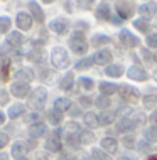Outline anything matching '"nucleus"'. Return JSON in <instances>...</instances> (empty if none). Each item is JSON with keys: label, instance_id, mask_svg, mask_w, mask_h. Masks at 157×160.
<instances>
[{"label": "nucleus", "instance_id": "obj_40", "mask_svg": "<svg viewBox=\"0 0 157 160\" xmlns=\"http://www.w3.org/2000/svg\"><path fill=\"white\" fill-rule=\"evenodd\" d=\"M8 71H10V61L5 59V61H3V66H2V78L5 81H8Z\"/></svg>", "mask_w": 157, "mask_h": 160}, {"label": "nucleus", "instance_id": "obj_57", "mask_svg": "<svg viewBox=\"0 0 157 160\" xmlns=\"http://www.w3.org/2000/svg\"><path fill=\"white\" fill-rule=\"evenodd\" d=\"M5 51H7V47H5V46H0V54H3Z\"/></svg>", "mask_w": 157, "mask_h": 160}, {"label": "nucleus", "instance_id": "obj_12", "mask_svg": "<svg viewBox=\"0 0 157 160\" xmlns=\"http://www.w3.org/2000/svg\"><path fill=\"white\" fill-rule=\"evenodd\" d=\"M133 3L130 2H117V12H118V15L122 19H128L130 15L133 14Z\"/></svg>", "mask_w": 157, "mask_h": 160}, {"label": "nucleus", "instance_id": "obj_38", "mask_svg": "<svg viewBox=\"0 0 157 160\" xmlns=\"http://www.w3.org/2000/svg\"><path fill=\"white\" fill-rule=\"evenodd\" d=\"M110 103H112V101H110L107 96H98L97 101H95V105H97L100 110H103V108H108V106H110Z\"/></svg>", "mask_w": 157, "mask_h": 160}, {"label": "nucleus", "instance_id": "obj_53", "mask_svg": "<svg viewBox=\"0 0 157 160\" xmlns=\"http://www.w3.org/2000/svg\"><path fill=\"white\" fill-rule=\"evenodd\" d=\"M142 56H144V58H147V61H152V56H150L149 51H142Z\"/></svg>", "mask_w": 157, "mask_h": 160}, {"label": "nucleus", "instance_id": "obj_17", "mask_svg": "<svg viewBox=\"0 0 157 160\" xmlns=\"http://www.w3.org/2000/svg\"><path fill=\"white\" fill-rule=\"evenodd\" d=\"M139 12L144 15V17H152L157 12V3L155 2H147V3H142L139 7Z\"/></svg>", "mask_w": 157, "mask_h": 160}, {"label": "nucleus", "instance_id": "obj_43", "mask_svg": "<svg viewBox=\"0 0 157 160\" xmlns=\"http://www.w3.org/2000/svg\"><path fill=\"white\" fill-rule=\"evenodd\" d=\"M132 120L135 122V125H137V127H140V125H144V123H145V116H144L142 113H135Z\"/></svg>", "mask_w": 157, "mask_h": 160}, {"label": "nucleus", "instance_id": "obj_14", "mask_svg": "<svg viewBox=\"0 0 157 160\" xmlns=\"http://www.w3.org/2000/svg\"><path fill=\"white\" fill-rule=\"evenodd\" d=\"M15 78H17V81H22V83H29V81H32V79H34V71H32L30 68H20V69H17Z\"/></svg>", "mask_w": 157, "mask_h": 160}, {"label": "nucleus", "instance_id": "obj_22", "mask_svg": "<svg viewBox=\"0 0 157 160\" xmlns=\"http://www.w3.org/2000/svg\"><path fill=\"white\" fill-rule=\"evenodd\" d=\"M122 72H123V68L120 64H110V66H107V69H105V74L110 76V78H120Z\"/></svg>", "mask_w": 157, "mask_h": 160}, {"label": "nucleus", "instance_id": "obj_2", "mask_svg": "<svg viewBox=\"0 0 157 160\" xmlns=\"http://www.w3.org/2000/svg\"><path fill=\"white\" fill-rule=\"evenodd\" d=\"M51 62L54 64V68L63 69L69 64V56L63 47H54L52 52H51Z\"/></svg>", "mask_w": 157, "mask_h": 160}, {"label": "nucleus", "instance_id": "obj_23", "mask_svg": "<svg viewBox=\"0 0 157 160\" xmlns=\"http://www.w3.org/2000/svg\"><path fill=\"white\" fill-rule=\"evenodd\" d=\"M22 41H24V37H22V34H20V32H10V34H8V37H7V44L12 46V47L20 46V44H22Z\"/></svg>", "mask_w": 157, "mask_h": 160}, {"label": "nucleus", "instance_id": "obj_10", "mask_svg": "<svg viewBox=\"0 0 157 160\" xmlns=\"http://www.w3.org/2000/svg\"><path fill=\"white\" fill-rule=\"evenodd\" d=\"M49 29L52 32H56V34H66L68 32V29H69V24H68V20H64V19H56V20H52V22L49 24Z\"/></svg>", "mask_w": 157, "mask_h": 160}, {"label": "nucleus", "instance_id": "obj_51", "mask_svg": "<svg viewBox=\"0 0 157 160\" xmlns=\"http://www.w3.org/2000/svg\"><path fill=\"white\" fill-rule=\"evenodd\" d=\"M112 22L117 25V24H122V22H123V19H122L120 15H115V17H113V19H112Z\"/></svg>", "mask_w": 157, "mask_h": 160}, {"label": "nucleus", "instance_id": "obj_13", "mask_svg": "<svg viewBox=\"0 0 157 160\" xmlns=\"http://www.w3.org/2000/svg\"><path fill=\"white\" fill-rule=\"evenodd\" d=\"M17 25H19V29H22V31H29V29L32 27V17L29 14H25V12H19V14H17Z\"/></svg>", "mask_w": 157, "mask_h": 160}, {"label": "nucleus", "instance_id": "obj_56", "mask_svg": "<svg viewBox=\"0 0 157 160\" xmlns=\"http://www.w3.org/2000/svg\"><path fill=\"white\" fill-rule=\"evenodd\" d=\"M0 160H8V155H5V153H0Z\"/></svg>", "mask_w": 157, "mask_h": 160}, {"label": "nucleus", "instance_id": "obj_60", "mask_svg": "<svg viewBox=\"0 0 157 160\" xmlns=\"http://www.w3.org/2000/svg\"><path fill=\"white\" fill-rule=\"evenodd\" d=\"M17 160H27V158H24V157H22V158H17Z\"/></svg>", "mask_w": 157, "mask_h": 160}, {"label": "nucleus", "instance_id": "obj_47", "mask_svg": "<svg viewBox=\"0 0 157 160\" xmlns=\"http://www.w3.org/2000/svg\"><path fill=\"white\" fill-rule=\"evenodd\" d=\"M7 143H8V137L5 133H0V148H3Z\"/></svg>", "mask_w": 157, "mask_h": 160}, {"label": "nucleus", "instance_id": "obj_50", "mask_svg": "<svg viewBox=\"0 0 157 160\" xmlns=\"http://www.w3.org/2000/svg\"><path fill=\"white\" fill-rule=\"evenodd\" d=\"M139 148H140L142 152H147V150H150V145L147 143V142H140V145H139Z\"/></svg>", "mask_w": 157, "mask_h": 160}, {"label": "nucleus", "instance_id": "obj_35", "mask_svg": "<svg viewBox=\"0 0 157 160\" xmlns=\"http://www.w3.org/2000/svg\"><path fill=\"white\" fill-rule=\"evenodd\" d=\"M95 160H112V157L108 153H105L102 148H93V152H91Z\"/></svg>", "mask_w": 157, "mask_h": 160}, {"label": "nucleus", "instance_id": "obj_5", "mask_svg": "<svg viewBox=\"0 0 157 160\" xmlns=\"http://www.w3.org/2000/svg\"><path fill=\"white\" fill-rule=\"evenodd\" d=\"M61 145H63V142H61V130H56V132H52L49 135V138H47L46 148L49 150V152H59Z\"/></svg>", "mask_w": 157, "mask_h": 160}, {"label": "nucleus", "instance_id": "obj_3", "mask_svg": "<svg viewBox=\"0 0 157 160\" xmlns=\"http://www.w3.org/2000/svg\"><path fill=\"white\" fill-rule=\"evenodd\" d=\"M46 99H47L46 88H36V91H32V94H30V105L41 110L46 105Z\"/></svg>", "mask_w": 157, "mask_h": 160}, {"label": "nucleus", "instance_id": "obj_41", "mask_svg": "<svg viewBox=\"0 0 157 160\" xmlns=\"http://www.w3.org/2000/svg\"><path fill=\"white\" fill-rule=\"evenodd\" d=\"M80 84L85 89H91V88H93V81H91L90 78H80Z\"/></svg>", "mask_w": 157, "mask_h": 160}, {"label": "nucleus", "instance_id": "obj_15", "mask_svg": "<svg viewBox=\"0 0 157 160\" xmlns=\"http://www.w3.org/2000/svg\"><path fill=\"white\" fill-rule=\"evenodd\" d=\"M102 148L108 153H115L117 148H118V143H117V138H112V137H107L102 140Z\"/></svg>", "mask_w": 157, "mask_h": 160}, {"label": "nucleus", "instance_id": "obj_27", "mask_svg": "<svg viewBox=\"0 0 157 160\" xmlns=\"http://www.w3.org/2000/svg\"><path fill=\"white\" fill-rule=\"evenodd\" d=\"M97 17L102 20L110 19V5L108 3H100V7L97 8Z\"/></svg>", "mask_w": 157, "mask_h": 160}, {"label": "nucleus", "instance_id": "obj_1", "mask_svg": "<svg viewBox=\"0 0 157 160\" xmlns=\"http://www.w3.org/2000/svg\"><path fill=\"white\" fill-rule=\"evenodd\" d=\"M69 46H71V51L76 54H85L88 51V41H86L85 34L78 31L69 37Z\"/></svg>", "mask_w": 157, "mask_h": 160}, {"label": "nucleus", "instance_id": "obj_28", "mask_svg": "<svg viewBox=\"0 0 157 160\" xmlns=\"http://www.w3.org/2000/svg\"><path fill=\"white\" fill-rule=\"evenodd\" d=\"M71 108V103H69V99L68 98H58L54 101V110H58V111H66V110H69Z\"/></svg>", "mask_w": 157, "mask_h": 160}, {"label": "nucleus", "instance_id": "obj_11", "mask_svg": "<svg viewBox=\"0 0 157 160\" xmlns=\"http://www.w3.org/2000/svg\"><path fill=\"white\" fill-rule=\"evenodd\" d=\"M110 61H112V52L108 49H100V51H97V54L93 56V62L100 64V66L108 64Z\"/></svg>", "mask_w": 157, "mask_h": 160}, {"label": "nucleus", "instance_id": "obj_25", "mask_svg": "<svg viewBox=\"0 0 157 160\" xmlns=\"http://www.w3.org/2000/svg\"><path fill=\"white\" fill-rule=\"evenodd\" d=\"M24 153H27V145L22 143V142H19V143H14V147H12V155L17 158H22Z\"/></svg>", "mask_w": 157, "mask_h": 160}, {"label": "nucleus", "instance_id": "obj_59", "mask_svg": "<svg viewBox=\"0 0 157 160\" xmlns=\"http://www.w3.org/2000/svg\"><path fill=\"white\" fill-rule=\"evenodd\" d=\"M154 78H155V81H157V69H155V72H154Z\"/></svg>", "mask_w": 157, "mask_h": 160}, {"label": "nucleus", "instance_id": "obj_19", "mask_svg": "<svg viewBox=\"0 0 157 160\" xmlns=\"http://www.w3.org/2000/svg\"><path fill=\"white\" fill-rule=\"evenodd\" d=\"M115 118H117L115 111H103V113H100V116H98V123L103 125V127H107V125H112L115 122Z\"/></svg>", "mask_w": 157, "mask_h": 160}, {"label": "nucleus", "instance_id": "obj_7", "mask_svg": "<svg viewBox=\"0 0 157 160\" xmlns=\"http://www.w3.org/2000/svg\"><path fill=\"white\" fill-rule=\"evenodd\" d=\"M120 41H122V44L127 46V47H135V46L140 44L139 37L133 36V34L130 32V31H127V29H123V31L120 32Z\"/></svg>", "mask_w": 157, "mask_h": 160}, {"label": "nucleus", "instance_id": "obj_45", "mask_svg": "<svg viewBox=\"0 0 157 160\" xmlns=\"http://www.w3.org/2000/svg\"><path fill=\"white\" fill-rule=\"evenodd\" d=\"M123 145L127 147V148H133L135 147V138L133 137H125L123 138Z\"/></svg>", "mask_w": 157, "mask_h": 160}, {"label": "nucleus", "instance_id": "obj_52", "mask_svg": "<svg viewBox=\"0 0 157 160\" xmlns=\"http://www.w3.org/2000/svg\"><path fill=\"white\" fill-rule=\"evenodd\" d=\"M150 123H154V125H157V110H155L154 113L150 115Z\"/></svg>", "mask_w": 157, "mask_h": 160}, {"label": "nucleus", "instance_id": "obj_29", "mask_svg": "<svg viewBox=\"0 0 157 160\" xmlns=\"http://www.w3.org/2000/svg\"><path fill=\"white\" fill-rule=\"evenodd\" d=\"M47 120H49L51 125H59L61 120H63V113L58 110H49V113H47Z\"/></svg>", "mask_w": 157, "mask_h": 160}, {"label": "nucleus", "instance_id": "obj_30", "mask_svg": "<svg viewBox=\"0 0 157 160\" xmlns=\"http://www.w3.org/2000/svg\"><path fill=\"white\" fill-rule=\"evenodd\" d=\"M73 81H75L73 72H68V74L61 79V88H63L64 91H69V89H71V86H73Z\"/></svg>", "mask_w": 157, "mask_h": 160}, {"label": "nucleus", "instance_id": "obj_4", "mask_svg": "<svg viewBox=\"0 0 157 160\" xmlns=\"http://www.w3.org/2000/svg\"><path fill=\"white\" fill-rule=\"evenodd\" d=\"M118 93L125 101H139V98H140L139 89H135L133 86H127V84H122L118 88Z\"/></svg>", "mask_w": 157, "mask_h": 160}, {"label": "nucleus", "instance_id": "obj_42", "mask_svg": "<svg viewBox=\"0 0 157 160\" xmlns=\"http://www.w3.org/2000/svg\"><path fill=\"white\" fill-rule=\"evenodd\" d=\"M157 103V96H145L144 98V105H145L147 108H152Z\"/></svg>", "mask_w": 157, "mask_h": 160}, {"label": "nucleus", "instance_id": "obj_21", "mask_svg": "<svg viewBox=\"0 0 157 160\" xmlns=\"http://www.w3.org/2000/svg\"><path fill=\"white\" fill-rule=\"evenodd\" d=\"M29 8H30V12H32V17L37 22H42V20H44V12H42L41 5H37L36 2H29Z\"/></svg>", "mask_w": 157, "mask_h": 160}, {"label": "nucleus", "instance_id": "obj_24", "mask_svg": "<svg viewBox=\"0 0 157 160\" xmlns=\"http://www.w3.org/2000/svg\"><path fill=\"white\" fill-rule=\"evenodd\" d=\"M25 113V106L20 105V103H17V105H12L8 108V118H19L20 115Z\"/></svg>", "mask_w": 157, "mask_h": 160}, {"label": "nucleus", "instance_id": "obj_39", "mask_svg": "<svg viewBox=\"0 0 157 160\" xmlns=\"http://www.w3.org/2000/svg\"><path fill=\"white\" fill-rule=\"evenodd\" d=\"M91 64H93V58H85V59H81V61L76 62V69H86V68H90Z\"/></svg>", "mask_w": 157, "mask_h": 160}, {"label": "nucleus", "instance_id": "obj_46", "mask_svg": "<svg viewBox=\"0 0 157 160\" xmlns=\"http://www.w3.org/2000/svg\"><path fill=\"white\" fill-rule=\"evenodd\" d=\"M69 115L73 116V118H75V116H80L81 115V110H80V106H76V105H71V108H69Z\"/></svg>", "mask_w": 157, "mask_h": 160}, {"label": "nucleus", "instance_id": "obj_58", "mask_svg": "<svg viewBox=\"0 0 157 160\" xmlns=\"http://www.w3.org/2000/svg\"><path fill=\"white\" fill-rule=\"evenodd\" d=\"M147 160H157V155H149V157H147Z\"/></svg>", "mask_w": 157, "mask_h": 160}, {"label": "nucleus", "instance_id": "obj_31", "mask_svg": "<svg viewBox=\"0 0 157 160\" xmlns=\"http://www.w3.org/2000/svg\"><path fill=\"white\" fill-rule=\"evenodd\" d=\"M85 125L86 127H90V128H97L98 127V116H95L93 113H86L85 115Z\"/></svg>", "mask_w": 157, "mask_h": 160}, {"label": "nucleus", "instance_id": "obj_54", "mask_svg": "<svg viewBox=\"0 0 157 160\" xmlns=\"http://www.w3.org/2000/svg\"><path fill=\"white\" fill-rule=\"evenodd\" d=\"M3 122H5V113H3V111H0V125H2Z\"/></svg>", "mask_w": 157, "mask_h": 160}, {"label": "nucleus", "instance_id": "obj_36", "mask_svg": "<svg viewBox=\"0 0 157 160\" xmlns=\"http://www.w3.org/2000/svg\"><path fill=\"white\" fill-rule=\"evenodd\" d=\"M145 138L149 143H154V142H157V127H152L145 132Z\"/></svg>", "mask_w": 157, "mask_h": 160}, {"label": "nucleus", "instance_id": "obj_8", "mask_svg": "<svg viewBox=\"0 0 157 160\" xmlns=\"http://www.w3.org/2000/svg\"><path fill=\"white\" fill-rule=\"evenodd\" d=\"M127 76L130 78V79H133V81H145L147 78H149V74H147V72L144 71V68H140V66H132V68H128Z\"/></svg>", "mask_w": 157, "mask_h": 160}, {"label": "nucleus", "instance_id": "obj_20", "mask_svg": "<svg viewBox=\"0 0 157 160\" xmlns=\"http://www.w3.org/2000/svg\"><path fill=\"white\" fill-rule=\"evenodd\" d=\"M117 84H113V83H107V81H102L100 83V93H102V96H110V94L113 93H117Z\"/></svg>", "mask_w": 157, "mask_h": 160}, {"label": "nucleus", "instance_id": "obj_33", "mask_svg": "<svg viewBox=\"0 0 157 160\" xmlns=\"http://www.w3.org/2000/svg\"><path fill=\"white\" fill-rule=\"evenodd\" d=\"M133 25H135V29H139L140 32H147V31H149V20H147V19L133 20Z\"/></svg>", "mask_w": 157, "mask_h": 160}, {"label": "nucleus", "instance_id": "obj_37", "mask_svg": "<svg viewBox=\"0 0 157 160\" xmlns=\"http://www.w3.org/2000/svg\"><path fill=\"white\" fill-rule=\"evenodd\" d=\"M10 19L5 15L0 17V32H8V29H10Z\"/></svg>", "mask_w": 157, "mask_h": 160}, {"label": "nucleus", "instance_id": "obj_26", "mask_svg": "<svg viewBox=\"0 0 157 160\" xmlns=\"http://www.w3.org/2000/svg\"><path fill=\"white\" fill-rule=\"evenodd\" d=\"M66 145H69L71 148H78V147L81 145V140H80V135H76V133H66Z\"/></svg>", "mask_w": 157, "mask_h": 160}, {"label": "nucleus", "instance_id": "obj_9", "mask_svg": "<svg viewBox=\"0 0 157 160\" xmlns=\"http://www.w3.org/2000/svg\"><path fill=\"white\" fill-rule=\"evenodd\" d=\"M133 128H137V125H135V122L132 118H128V116H123V118H120L118 122H117V132H120V133H127Z\"/></svg>", "mask_w": 157, "mask_h": 160}, {"label": "nucleus", "instance_id": "obj_32", "mask_svg": "<svg viewBox=\"0 0 157 160\" xmlns=\"http://www.w3.org/2000/svg\"><path fill=\"white\" fill-rule=\"evenodd\" d=\"M80 140L81 143H91V142H95V135L90 130H83V132H80Z\"/></svg>", "mask_w": 157, "mask_h": 160}, {"label": "nucleus", "instance_id": "obj_18", "mask_svg": "<svg viewBox=\"0 0 157 160\" xmlns=\"http://www.w3.org/2000/svg\"><path fill=\"white\" fill-rule=\"evenodd\" d=\"M29 59L32 62H37V64H42L47 59V52L42 49H36V51H30L29 52Z\"/></svg>", "mask_w": 157, "mask_h": 160}, {"label": "nucleus", "instance_id": "obj_16", "mask_svg": "<svg viewBox=\"0 0 157 160\" xmlns=\"http://www.w3.org/2000/svg\"><path fill=\"white\" fill-rule=\"evenodd\" d=\"M46 130H47V127H46L44 123H41V122L32 123V125L29 127V135L32 137V138H37V137L44 135V133H46Z\"/></svg>", "mask_w": 157, "mask_h": 160}, {"label": "nucleus", "instance_id": "obj_6", "mask_svg": "<svg viewBox=\"0 0 157 160\" xmlns=\"http://www.w3.org/2000/svg\"><path fill=\"white\" fill-rule=\"evenodd\" d=\"M10 93L17 98H25L30 93V86L27 83H22V81H15V83L10 86Z\"/></svg>", "mask_w": 157, "mask_h": 160}, {"label": "nucleus", "instance_id": "obj_34", "mask_svg": "<svg viewBox=\"0 0 157 160\" xmlns=\"http://www.w3.org/2000/svg\"><path fill=\"white\" fill-rule=\"evenodd\" d=\"M108 42H110V37L103 36V34H98V36H95L91 39V44L93 46H103V44H108Z\"/></svg>", "mask_w": 157, "mask_h": 160}, {"label": "nucleus", "instance_id": "obj_44", "mask_svg": "<svg viewBox=\"0 0 157 160\" xmlns=\"http://www.w3.org/2000/svg\"><path fill=\"white\" fill-rule=\"evenodd\" d=\"M147 46L149 47H157V34H150L147 37Z\"/></svg>", "mask_w": 157, "mask_h": 160}, {"label": "nucleus", "instance_id": "obj_48", "mask_svg": "<svg viewBox=\"0 0 157 160\" xmlns=\"http://www.w3.org/2000/svg\"><path fill=\"white\" fill-rule=\"evenodd\" d=\"M7 99H8V93L2 89V91H0V105H5Z\"/></svg>", "mask_w": 157, "mask_h": 160}, {"label": "nucleus", "instance_id": "obj_55", "mask_svg": "<svg viewBox=\"0 0 157 160\" xmlns=\"http://www.w3.org/2000/svg\"><path fill=\"white\" fill-rule=\"evenodd\" d=\"M59 160H75L73 157H69V155H63V157H61Z\"/></svg>", "mask_w": 157, "mask_h": 160}, {"label": "nucleus", "instance_id": "obj_49", "mask_svg": "<svg viewBox=\"0 0 157 160\" xmlns=\"http://www.w3.org/2000/svg\"><path fill=\"white\" fill-rule=\"evenodd\" d=\"M80 105H81V106H90V105H91V99L86 98V96H81V98H80Z\"/></svg>", "mask_w": 157, "mask_h": 160}]
</instances>
